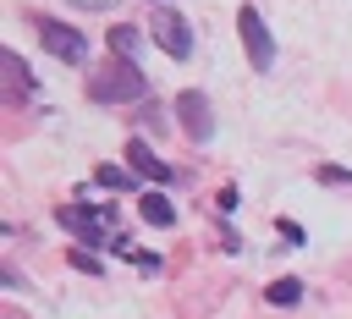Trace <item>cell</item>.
Here are the masks:
<instances>
[{
    "instance_id": "1",
    "label": "cell",
    "mask_w": 352,
    "mask_h": 319,
    "mask_svg": "<svg viewBox=\"0 0 352 319\" xmlns=\"http://www.w3.org/2000/svg\"><path fill=\"white\" fill-rule=\"evenodd\" d=\"M148 94V82H143V72H138V60H110V66H99L94 72V82H88V99L94 104H126V99H143Z\"/></svg>"
},
{
    "instance_id": "2",
    "label": "cell",
    "mask_w": 352,
    "mask_h": 319,
    "mask_svg": "<svg viewBox=\"0 0 352 319\" xmlns=\"http://www.w3.org/2000/svg\"><path fill=\"white\" fill-rule=\"evenodd\" d=\"M33 28H38V44H44L55 60H66V66H82V60H88V38H82L77 28L50 22V16H33Z\"/></svg>"
},
{
    "instance_id": "3",
    "label": "cell",
    "mask_w": 352,
    "mask_h": 319,
    "mask_svg": "<svg viewBox=\"0 0 352 319\" xmlns=\"http://www.w3.org/2000/svg\"><path fill=\"white\" fill-rule=\"evenodd\" d=\"M236 33H242L248 60H253L258 72H270V66H275V38H270V28H264L258 6H242V11H236Z\"/></svg>"
},
{
    "instance_id": "4",
    "label": "cell",
    "mask_w": 352,
    "mask_h": 319,
    "mask_svg": "<svg viewBox=\"0 0 352 319\" xmlns=\"http://www.w3.org/2000/svg\"><path fill=\"white\" fill-rule=\"evenodd\" d=\"M148 38H154L170 60H187V55H192V28H187L176 11H165V6L148 16Z\"/></svg>"
},
{
    "instance_id": "5",
    "label": "cell",
    "mask_w": 352,
    "mask_h": 319,
    "mask_svg": "<svg viewBox=\"0 0 352 319\" xmlns=\"http://www.w3.org/2000/svg\"><path fill=\"white\" fill-rule=\"evenodd\" d=\"M176 121H182V132H187L192 143H209V138H214L209 94H204V88H182V99H176Z\"/></svg>"
},
{
    "instance_id": "6",
    "label": "cell",
    "mask_w": 352,
    "mask_h": 319,
    "mask_svg": "<svg viewBox=\"0 0 352 319\" xmlns=\"http://www.w3.org/2000/svg\"><path fill=\"white\" fill-rule=\"evenodd\" d=\"M55 220H60L72 236L99 242V236H104V226H110V209H94V204H60V209H55Z\"/></svg>"
},
{
    "instance_id": "7",
    "label": "cell",
    "mask_w": 352,
    "mask_h": 319,
    "mask_svg": "<svg viewBox=\"0 0 352 319\" xmlns=\"http://www.w3.org/2000/svg\"><path fill=\"white\" fill-rule=\"evenodd\" d=\"M126 165H132L138 176H148V182H170V176H176V170H170L148 143H126Z\"/></svg>"
},
{
    "instance_id": "8",
    "label": "cell",
    "mask_w": 352,
    "mask_h": 319,
    "mask_svg": "<svg viewBox=\"0 0 352 319\" xmlns=\"http://www.w3.org/2000/svg\"><path fill=\"white\" fill-rule=\"evenodd\" d=\"M138 214H143L148 226H160V231L176 226V204H170L165 192H138Z\"/></svg>"
},
{
    "instance_id": "9",
    "label": "cell",
    "mask_w": 352,
    "mask_h": 319,
    "mask_svg": "<svg viewBox=\"0 0 352 319\" xmlns=\"http://www.w3.org/2000/svg\"><path fill=\"white\" fill-rule=\"evenodd\" d=\"M110 50H116L121 60H138V55H143V33H138L132 22H116V28H110Z\"/></svg>"
},
{
    "instance_id": "10",
    "label": "cell",
    "mask_w": 352,
    "mask_h": 319,
    "mask_svg": "<svg viewBox=\"0 0 352 319\" xmlns=\"http://www.w3.org/2000/svg\"><path fill=\"white\" fill-rule=\"evenodd\" d=\"M0 66H6V82H11V94H16V99H22V94H33V77H28V66H22V55H6Z\"/></svg>"
},
{
    "instance_id": "11",
    "label": "cell",
    "mask_w": 352,
    "mask_h": 319,
    "mask_svg": "<svg viewBox=\"0 0 352 319\" xmlns=\"http://www.w3.org/2000/svg\"><path fill=\"white\" fill-rule=\"evenodd\" d=\"M94 182H99V187H116V192H126V187H138V170H121V165H99V170H94Z\"/></svg>"
},
{
    "instance_id": "12",
    "label": "cell",
    "mask_w": 352,
    "mask_h": 319,
    "mask_svg": "<svg viewBox=\"0 0 352 319\" xmlns=\"http://www.w3.org/2000/svg\"><path fill=\"white\" fill-rule=\"evenodd\" d=\"M270 302H280V308H292V302H302V280H297V275H280V280L270 286Z\"/></svg>"
},
{
    "instance_id": "13",
    "label": "cell",
    "mask_w": 352,
    "mask_h": 319,
    "mask_svg": "<svg viewBox=\"0 0 352 319\" xmlns=\"http://www.w3.org/2000/svg\"><path fill=\"white\" fill-rule=\"evenodd\" d=\"M314 176H319L324 187H352V170H341V165H319Z\"/></svg>"
},
{
    "instance_id": "14",
    "label": "cell",
    "mask_w": 352,
    "mask_h": 319,
    "mask_svg": "<svg viewBox=\"0 0 352 319\" xmlns=\"http://www.w3.org/2000/svg\"><path fill=\"white\" fill-rule=\"evenodd\" d=\"M121 258H132L138 270H160V258H154V253H138V248H121Z\"/></svg>"
},
{
    "instance_id": "15",
    "label": "cell",
    "mask_w": 352,
    "mask_h": 319,
    "mask_svg": "<svg viewBox=\"0 0 352 319\" xmlns=\"http://www.w3.org/2000/svg\"><path fill=\"white\" fill-rule=\"evenodd\" d=\"M214 209H220V214H231V209H236V192H231V187H220V192H214Z\"/></svg>"
},
{
    "instance_id": "16",
    "label": "cell",
    "mask_w": 352,
    "mask_h": 319,
    "mask_svg": "<svg viewBox=\"0 0 352 319\" xmlns=\"http://www.w3.org/2000/svg\"><path fill=\"white\" fill-rule=\"evenodd\" d=\"M72 264H77V270H94V275H99V258H94V253H82V248L72 253Z\"/></svg>"
},
{
    "instance_id": "17",
    "label": "cell",
    "mask_w": 352,
    "mask_h": 319,
    "mask_svg": "<svg viewBox=\"0 0 352 319\" xmlns=\"http://www.w3.org/2000/svg\"><path fill=\"white\" fill-rule=\"evenodd\" d=\"M72 6H82V11H110L116 0H72Z\"/></svg>"
}]
</instances>
